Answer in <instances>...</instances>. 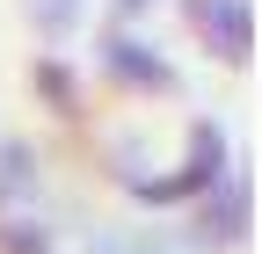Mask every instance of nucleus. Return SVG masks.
<instances>
[{
	"label": "nucleus",
	"mask_w": 262,
	"mask_h": 254,
	"mask_svg": "<svg viewBox=\"0 0 262 254\" xmlns=\"http://www.w3.org/2000/svg\"><path fill=\"white\" fill-rule=\"evenodd\" d=\"M117 182H124L139 204H153V211L196 204L211 182H226V131H219V123H196V131H189V160H182L175 174H131V167H124Z\"/></svg>",
	"instance_id": "obj_1"
},
{
	"label": "nucleus",
	"mask_w": 262,
	"mask_h": 254,
	"mask_svg": "<svg viewBox=\"0 0 262 254\" xmlns=\"http://www.w3.org/2000/svg\"><path fill=\"white\" fill-rule=\"evenodd\" d=\"M182 15H189V29L226 58V66H248V51H255V15H248V0H182Z\"/></svg>",
	"instance_id": "obj_2"
},
{
	"label": "nucleus",
	"mask_w": 262,
	"mask_h": 254,
	"mask_svg": "<svg viewBox=\"0 0 262 254\" xmlns=\"http://www.w3.org/2000/svg\"><path fill=\"white\" fill-rule=\"evenodd\" d=\"M189 240L196 247H241L248 240V182L241 174H226V182H211L196 196V233Z\"/></svg>",
	"instance_id": "obj_3"
},
{
	"label": "nucleus",
	"mask_w": 262,
	"mask_h": 254,
	"mask_svg": "<svg viewBox=\"0 0 262 254\" xmlns=\"http://www.w3.org/2000/svg\"><path fill=\"white\" fill-rule=\"evenodd\" d=\"M102 73L117 80V87H139V94H168L175 87V66L160 58L153 44H139V37H102Z\"/></svg>",
	"instance_id": "obj_4"
},
{
	"label": "nucleus",
	"mask_w": 262,
	"mask_h": 254,
	"mask_svg": "<svg viewBox=\"0 0 262 254\" xmlns=\"http://www.w3.org/2000/svg\"><path fill=\"white\" fill-rule=\"evenodd\" d=\"M29 189H37V160H29V145L0 138V211H8L15 196H29Z\"/></svg>",
	"instance_id": "obj_5"
},
{
	"label": "nucleus",
	"mask_w": 262,
	"mask_h": 254,
	"mask_svg": "<svg viewBox=\"0 0 262 254\" xmlns=\"http://www.w3.org/2000/svg\"><path fill=\"white\" fill-rule=\"evenodd\" d=\"M0 254H51V233L37 218H0Z\"/></svg>",
	"instance_id": "obj_6"
},
{
	"label": "nucleus",
	"mask_w": 262,
	"mask_h": 254,
	"mask_svg": "<svg viewBox=\"0 0 262 254\" xmlns=\"http://www.w3.org/2000/svg\"><path fill=\"white\" fill-rule=\"evenodd\" d=\"M29 15H37L44 37H66V29L80 22V0H29Z\"/></svg>",
	"instance_id": "obj_7"
},
{
	"label": "nucleus",
	"mask_w": 262,
	"mask_h": 254,
	"mask_svg": "<svg viewBox=\"0 0 262 254\" xmlns=\"http://www.w3.org/2000/svg\"><path fill=\"white\" fill-rule=\"evenodd\" d=\"M37 80H44V94H51V102H58L66 116H73V80H66V73L51 66V58H44V66H37Z\"/></svg>",
	"instance_id": "obj_8"
},
{
	"label": "nucleus",
	"mask_w": 262,
	"mask_h": 254,
	"mask_svg": "<svg viewBox=\"0 0 262 254\" xmlns=\"http://www.w3.org/2000/svg\"><path fill=\"white\" fill-rule=\"evenodd\" d=\"M95 254H160L153 240H95Z\"/></svg>",
	"instance_id": "obj_9"
},
{
	"label": "nucleus",
	"mask_w": 262,
	"mask_h": 254,
	"mask_svg": "<svg viewBox=\"0 0 262 254\" xmlns=\"http://www.w3.org/2000/svg\"><path fill=\"white\" fill-rule=\"evenodd\" d=\"M117 8H124V15H139V8H153V0H117Z\"/></svg>",
	"instance_id": "obj_10"
}]
</instances>
